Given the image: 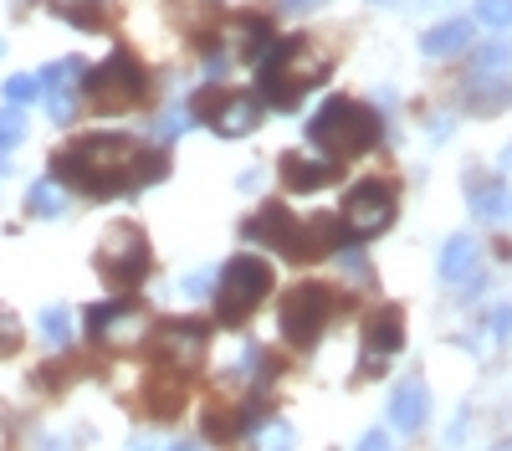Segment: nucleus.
Masks as SVG:
<instances>
[{
    "instance_id": "1",
    "label": "nucleus",
    "mask_w": 512,
    "mask_h": 451,
    "mask_svg": "<svg viewBox=\"0 0 512 451\" xmlns=\"http://www.w3.org/2000/svg\"><path fill=\"white\" fill-rule=\"evenodd\" d=\"M52 170L62 185L82 190V195H128L139 185L164 180V154H139L134 139H118V134H98V139H82L72 149H62L52 159Z\"/></svg>"
},
{
    "instance_id": "2",
    "label": "nucleus",
    "mask_w": 512,
    "mask_h": 451,
    "mask_svg": "<svg viewBox=\"0 0 512 451\" xmlns=\"http://www.w3.org/2000/svg\"><path fill=\"white\" fill-rule=\"evenodd\" d=\"M262 67V93L272 108H297V98L313 93L318 82L328 77V52L318 41H303V36H282L272 41V52L256 62Z\"/></svg>"
},
{
    "instance_id": "3",
    "label": "nucleus",
    "mask_w": 512,
    "mask_h": 451,
    "mask_svg": "<svg viewBox=\"0 0 512 451\" xmlns=\"http://www.w3.org/2000/svg\"><path fill=\"white\" fill-rule=\"evenodd\" d=\"M241 236H246L251 246H267V252L292 257V262H313V257L338 252V236H344V231H338L333 221H308V226H297L287 205H262V211H256V216L241 226Z\"/></svg>"
},
{
    "instance_id": "4",
    "label": "nucleus",
    "mask_w": 512,
    "mask_h": 451,
    "mask_svg": "<svg viewBox=\"0 0 512 451\" xmlns=\"http://www.w3.org/2000/svg\"><path fill=\"white\" fill-rule=\"evenodd\" d=\"M308 139H313V149H323L338 164V159L369 154L379 144V118H374V108H364L354 98H328L308 118Z\"/></svg>"
},
{
    "instance_id": "5",
    "label": "nucleus",
    "mask_w": 512,
    "mask_h": 451,
    "mask_svg": "<svg viewBox=\"0 0 512 451\" xmlns=\"http://www.w3.org/2000/svg\"><path fill=\"white\" fill-rule=\"evenodd\" d=\"M267 293H272V267L262 257H231L216 277V318L226 328H236L262 308Z\"/></svg>"
},
{
    "instance_id": "6",
    "label": "nucleus",
    "mask_w": 512,
    "mask_h": 451,
    "mask_svg": "<svg viewBox=\"0 0 512 451\" xmlns=\"http://www.w3.org/2000/svg\"><path fill=\"white\" fill-rule=\"evenodd\" d=\"M82 93L98 113H123L144 98V67L128 57V52H113L108 62H98L88 77H82Z\"/></svg>"
},
{
    "instance_id": "7",
    "label": "nucleus",
    "mask_w": 512,
    "mask_h": 451,
    "mask_svg": "<svg viewBox=\"0 0 512 451\" xmlns=\"http://www.w3.org/2000/svg\"><path fill=\"white\" fill-rule=\"evenodd\" d=\"M98 272L118 287V293H128V287H139L149 277V236L139 226H113L103 236V252H98Z\"/></svg>"
},
{
    "instance_id": "8",
    "label": "nucleus",
    "mask_w": 512,
    "mask_h": 451,
    "mask_svg": "<svg viewBox=\"0 0 512 451\" xmlns=\"http://www.w3.org/2000/svg\"><path fill=\"white\" fill-rule=\"evenodd\" d=\"M395 226V190L379 185V180H364L349 190L344 211H338V231H344L349 241H369L379 231Z\"/></svg>"
},
{
    "instance_id": "9",
    "label": "nucleus",
    "mask_w": 512,
    "mask_h": 451,
    "mask_svg": "<svg viewBox=\"0 0 512 451\" xmlns=\"http://www.w3.org/2000/svg\"><path fill=\"white\" fill-rule=\"evenodd\" d=\"M333 287H323V282H303L297 293L282 303V334H287V344L292 349H313L318 344V334L328 328V318H333Z\"/></svg>"
},
{
    "instance_id": "10",
    "label": "nucleus",
    "mask_w": 512,
    "mask_h": 451,
    "mask_svg": "<svg viewBox=\"0 0 512 451\" xmlns=\"http://www.w3.org/2000/svg\"><path fill=\"white\" fill-rule=\"evenodd\" d=\"M195 113L210 123V129H221L226 139H241L262 123V98H251V93H205L195 103Z\"/></svg>"
},
{
    "instance_id": "11",
    "label": "nucleus",
    "mask_w": 512,
    "mask_h": 451,
    "mask_svg": "<svg viewBox=\"0 0 512 451\" xmlns=\"http://www.w3.org/2000/svg\"><path fill=\"white\" fill-rule=\"evenodd\" d=\"M144 328H149L144 308H139V303H128V298L88 308V334H93L98 344H134Z\"/></svg>"
},
{
    "instance_id": "12",
    "label": "nucleus",
    "mask_w": 512,
    "mask_h": 451,
    "mask_svg": "<svg viewBox=\"0 0 512 451\" xmlns=\"http://www.w3.org/2000/svg\"><path fill=\"white\" fill-rule=\"evenodd\" d=\"M154 344H159V359H164V364L195 369L200 354H205V344H210V323H200V318H175V323L159 328Z\"/></svg>"
},
{
    "instance_id": "13",
    "label": "nucleus",
    "mask_w": 512,
    "mask_h": 451,
    "mask_svg": "<svg viewBox=\"0 0 512 451\" xmlns=\"http://www.w3.org/2000/svg\"><path fill=\"white\" fill-rule=\"evenodd\" d=\"M405 349V313L400 308H379L369 323H364V375H374V364H384L390 354Z\"/></svg>"
},
{
    "instance_id": "14",
    "label": "nucleus",
    "mask_w": 512,
    "mask_h": 451,
    "mask_svg": "<svg viewBox=\"0 0 512 451\" xmlns=\"http://www.w3.org/2000/svg\"><path fill=\"white\" fill-rule=\"evenodd\" d=\"M77 77H82V62H52L47 72H41V98H47V113L57 123H72L77 113Z\"/></svg>"
},
{
    "instance_id": "15",
    "label": "nucleus",
    "mask_w": 512,
    "mask_h": 451,
    "mask_svg": "<svg viewBox=\"0 0 512 451\" xmlns=\"http://www.w3.org/2000/svg\"><path fill=\"white\" fill-rule=\"evenodd\" d=\"M441 277H446V282H466L472 293L482 287V252H477L472 236L456 231V236L441 246Z\"/></svg>"
},
{
    "instance_id": "16",
    "label": "nucleus",
    "mask_w": 512,
    "mask_h": 451,
    "mask_svg": "<svg viewBox=\"0 0 512 451\" xmlns=\"http://www.w3.org/2000/svg\"><path fill=\"white\" fill-rule=\"evenodd\" d=\"M425 421H431V390H425L420 380H405L400 390H395V400H390V426L395 431H420Z\"/></svg>"
},
{
    "instance_id": "17",
    "label": "nucleus",
    "mask_w": 512,
    "mask_h": 451,
    "mask_svg": "<svg viewBox=\"0 0 512 451\" xmlns=\"http://www.w3.org/2000/svg\"><path fill=\"white\" fill-rule=\"evenodd\" d=\"M282 180H287L297 195H308V190H323V185L338 180V164H333V159H297V154H287V159H282Z\"/></svg>"
},
{
    "instance_id": "18",
    "label": "nucleus",
    "mask_w": 512,
    "mask_h": 451,
    "mask_svg": "<svg viewBox=\"0 0 512 451\" xmlns=\"http://www.w3.org/2000/svg\"><path fill=\"white\" fill-rule=\"evenodd\" d=\"M461 108H466V113H482V118L512 108V82L497 77V72H482V82H472V88L461 93Z\"/></svg>"
},
{
    "instance_id": "19",
    "label": "nucleus",
    "mask_w": 512,
    "mask_h": 451,
    "mask_svg": "<svg viewBox=\"0 0 512 451\" xmlns=\"http://www.w3.org/2000/svg\"><path fill=\"white\" fill-rule=\"evenodd\" d=\"M466 47H472V21H466V16H451V21H441V26H431L420 36L425 57H456Z\"/></svg>"
},
{
    "instance_id": "20",
    "label": "nucleus",
    "mask_w": 512,
    "mask_h": 451,
    "mask_svg": "<svg viewBox=\"0 0 512 451\" xmlns=\"http://www.w3.org/2000/svg\"><path fill=\"white\" fill-rule=\"evenodd\" d=\"M472 216H477V221H502V216H512V190H507L502 180L477 185V190H472Z\"/></svg>"
},
{
    "instance_id": "21",
    "label": "nucleus",
    "mask_w": 512,
    "mask_h": 451,
    "mask_svg": "<svg viewBox=\"0 0 512 451\" xmlns=\"http://www.w3.org/2000/svg\"><path fill=\"white\" fill-rule=\"evenodd\" d=\"M26 211H31V216H41V221H57V216L67 211V200H62L57 180H36V185L26 190Z\"/></svg>"
},
{
    "instance_id": "22",
    "label": "nucleus",
    "mask_w": 512,
    "mask_h": 451,
    "mask_svg": "<svg viewBox=\"0 0 512 451\" xmlns=\"http://www.w3.org/2000/svg\"><path fill=\"white\" fill-rule=\"evenodd\" d=\"M41 339H47L52 349H62V344L72 339V313H67L62 303H52V308H41Z\"/></svg>"
},
{
    "instance_id": "23",
    "label": "nucleus",
    "mask_w": 512,
    "mask_h": 451,
    "mask_svg": "<svg viewBox=\"0 0 512 451\" xmlns=\"http://www.w3.org/2000/svg\"><path fill=\"white\" fill-rule=\"evenodd\" d=\"M472 62H477V72H507L512 67V41H502V36L487 41V47H477Z\"/></svg>"
},
{
    "instance_id": "24",
    "label": "nucleus",
    "mask_w": 512,
    "mask_h": 451,
    "mask_svg": "<svg viewBox=\"0 0 512 451\" xmlns=\"http://www.w3.org/2000/svg\"><path fill=\"white\" fill-rule=\"evenodd\" d=\"M292 426L287 421H262L256 426V451H292Z\"/></svg>"
},
{
    "instance_id": "25",
    "label": "nucleus",
    "mask_w": 512,
    "mask_h": 451,
    "mask_svg": "<svg viewBox=\"0 0 512 451\" xmlns=\"http://www.w3.org/2000/svg\"><path fill=\"white\" fill-rule=\"evenodd\" d=\"M272 41H277V36H272L267 21H251V26H246V52H241V57H246V62H262V57L272 52Z\"/></svg>"
},
{
    "instance_id": "26",
    "label": "nucleus",
    "mask_w": 512,
    "mask_h": 451,
    "mask_svg": "<svg viewBox=\"0 0 512 451\" xmlns=\"http://www.w3.org/2000/svg\"><path fill=\"white\" fill-rule=\"evenodd\" d=\"M241 380H256V385H267V380H272V359H267V349L246 344V354H241Z\"/></svg>"
},
{
    "instance_id": "27",
    "label": "nucleus",
    "mask_w": 512,
    "mask_h": 451,
    "mask_svg": "<svg viewBox=\"0 0 512 451\" xmlns=\"http://www.w3.org/2000/svg\"><path fill=\"white\" fill-rule=\"evenodd\" d=\"M21 139H26V113L11 103L6 113H0V149H16Z\"/></svg>"
},
{
    "instance_id": "28",
    "label": "nucleus",
    "mask_w": 512,
    "mask_h": 451,
    "mask_svg": "<svg viewBox=\"0 0 512 451\" xmlns=\"http://www.w3.org/2000/svg\"><path fill=\"white\" fill-rule=\"evenodd\" d=\"M477 21H487L497 31H512V0H477Z\"/></svg>"
},
{
    "instance_id": "29",
    "label": "nucleus",
    "mask_w": 512,
    "mask_h": 451,
    "mask_svg": "<svg viewBox=\"0 0 512 451\" xmlns=\"http://www.w3.org/2000/svg\"><path fill=\"white\" fill-rule=\"evenodd\" d=\"M31 98H41V82H36V77H26V72H16V77L6 82V103H16V108H21V103H31Z\"/></svg>"
},
{
    "instance_id": "30",
    "label": "nucleus",
    "mask_w": 512,
    "mask_h": 451,
    "mask_svg": "<svg viewBox=\"0 0 512 451\" xmlns=\"http://www.w3.org/2000/svg\"><path fill=\"white\" fill-rule=\"evenodd\" d=\"M16 349H21V323H16L11 308H0V359L16 354Z\"/></svg>"
},
{
    "instance_id": "31",
    "label": "nucleus",
    "mask_w": 512,
    "mask_h": 451,
    "mask_svg": "<svg viewBox=\"0 0 512 451\" xmlns=\"http://www.w3.org/2000/svg\"><path fill=\"white\" fill-rule=\"evenodd\" d=\"M185 123H190V113H185V108L164 113V118H159V139H180V134H185Z\"/></svg>"
},
{
    "instance_id": "32",
    "label": "nucleus",
    "mask_w": 512,
    "mask_h": 451,
    "mask_svg": "<svg viewBox=\"0 0 512 451\" xmlns=\"http://www.w3.org/2000/svg\"><path fill=\"white\" fill-rule=\"evenodd\" d=\"M226 416H231V410L210 405V410H205V431H210V436H231V421H226Z\"/></svg>"
},
{
    "instance_id": "33",
    "label": "nucleus",
    "mask_w": 512,
    "mask_h": 451,
    "mask_svg": "<svg viewBox=\"0 0 512 451\" xmlns=\"http://www.w3.org/2000/svg\"><path fill=\"white\" fill-rule=\"evenodd\" d=\"M210 287H216V272H190V277H185V293H190V298H205Z\"/></svg>"
},
{
    "instance_id": "34",
    "label": "nucleus",
    "mask_w": 512,
    "mask_h": 451,
    "mask_svg": "<svg viewBox=\"0 0 512 451\" xmlns=\"http://www.w3.org/2000/svg\"><path fill=\"white\" fill-rule=\"evenodd\" d=\"M492 334H497V339H512V303H502V308L492 313Z\"/></svg>"
},
{
    "instance_id": "35",
    "label": "nucleus",
    "mask_w": 512,
    "mask_h": 451,
    "mask_svg": "<svg viewBox=\"0 0 512 451\" xmlns=\"http://www.w3.org/2000/svg\"><path fill=\"white\" fill-rule=\"evenodd\" d=\"M338 257H344V267H349V277H369V262L354 252V246H344V252H338Z\"/></svg>"
},
{
    "instance_id": "36",
    "label": "nucleus",
    "mask_w": 512,
    "mask_h": 451,
    "mask_svg": "<svg viewBox=\"0 0 512 451\" xmlns=\"http://www.w3.org/2000/svg\"><path fill=\"white\" fill-rule=\"evenodd\" d=\"M359 451H390V436H384V431H369V436L359 441Z\"/></svg>"
},
{
    "instance_id": "37",
    "label": "nucleus",
    "mask_w": 512,
    "mask_h": 451,
    "mask_svg": "<svg viewBox=\"0 0 512 451\" xmlns=\"http://www.w3.org/2000/svg\"><path fill=\"white\" fill-rule=\"evenodd\" d=\"M277 6L297 16V11H318V6H323V0H277Z\"/></svg>"
},
{
    "instance_id": "38",
    "label": "nucleus",
    "mask_w": 512,
    "mask_h": 451,
    "mask_svg": "<svg viewBox=\"0 0 512 451\" xmlns=\"http://www.w3.org/2000/svg\"><path fill=\"white\" fill-rule=\"evenodd\" d=\"M221 72H226V57L210 52V57H205V77H221Z\"/></svg>"
},
{
    "instance_id": "39",
    "label": "nucleus",
    "mask_w": 512,
    "mask_h": 451,
    "mask_svg": "<svg viewBox=\"0 0 512 451\" xmlns=\"http://www.w3.org/2000/svg\"><path fill=\"white\" fill-rule=\"evenodd\" d=\"M11 170V159H6V149H0V175H6Z\"/></svg>"
},
{
    "instance_id": "40",
    "label": "nucleus",
    "mask_w": 512,
    "mask_h": 451,
    "mask_svg": "<svg viewBox=\"0 0 512 451\" xmlns=\"http://www.w3.org/2000/svg\"><path fill=\"white\" fill-rule=\"evenodd\" d=\"M128 451H154V446H149V441H134V446H128Z\"/></svg>"
},
{
    "instance_id": "41",
    "label": "nucleus",
    "mask_w": 512,
    "mask_h": 451,
    "mask_svg": "<svg viewBox=\"0 0 512 451\" xmlns=\"http://www.w3.org/2000/svg\"><path fill=\"white\" fill-rule=\"evenodd\" d=\"M169 451H205V446H190V441H185V446H169Z\"/></svg>"
},
{
    "instance_id": "42",
    "label": "nucleus",
    "mask_w": 512,
    "mask_h": 451,
    "mask_svg": "<svg viewBox=\"0 0 512 451\" xmlns=\"http://www.w3.org/2000/svg\"><path fill=\"white\" fill-rule=\"evenodd\" d=\"M502 164H512V149H507V154H502Z\"/></svg>"
},
{
    "instance_id": "43",
    "label": "nucleus",
    "mask_w": 512,
    "mask_h": 451,
    "mask_svg": "<svg viewBox=\"0 0 512 451\" xmlns=\"http://www.w3.org/2000/svg\"><path fill=\"white\" fill-rule=\"evenodd\" d=\"M497 451H512V446H497Z\"/></svg>"
},
{
    "instance_id": "44",
    "label": "nucleus",
    "mask_w": 512,
    "mask_h": 451,
    "mask_svg": "<svg viewBox=\"0 0 512 451\" xmlns=\"http://www.w3.org/2000/svg\"><path fill=\"white\" fill-rule=\"evenodd\" d=\"M0 52H6V41H0Z\"/></svg>"
}]
</instances>
